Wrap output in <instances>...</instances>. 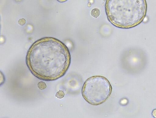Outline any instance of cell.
Segmentation results:
<instances>
[{
  "instance_id": "cell-1",
  "label": "cell",
  "mask_w": 156,
  "mask_h": 118,
  "mask_svg": "<svg viewBox=\"0 0 156 118\" xmlns=\"http://www.w3.org/2000/svg\"><path fill=\"white\" fill-rule=\"evenodd\" d=\"M71 62L69 48L53 37H44L34 42L26 57V65L32 74L39 80L47 81L63 77Z\"/></svg>"
},
{
  "instance_id": "cell-2",
  "label": "cell",
  "mask_w": 156,
  "mask_h": 118,
  "mask_svg": "<svg viewBox=\"0 0 156 118\" xmlns=\"http://www.w3.org/2000/svg\"><path fill=\"white\" fill-rule=\"evenodd\" d=\"M108 19L116 27L130 28L144 20L147 11L146 0H106Z\"/></svg>"
},
{
  "instance_id": "cell-3",
  "label": "cell",
  "mask_w": 156,
  "mask_h": 118,
  "mask_svg": "<svg viewBox=\"0 0 156 118\" xmlns=\"http://www.w3.org/2000/svg\"><path fill=\"white\" fill-rule=\"evenodd\" d=\"M112 85L107 78L94 76L86 80L82 88L83 98L89 104L98 105L109 98L112 92Z\"/></svg>"
},
{
  "instance_id": "cell-4",
  "label": "cell",
  "mask_w": 156,
  "mask_h": 118,
  "mask_svg": "<svg viewBox=\"0 0 156 118\" xmlns=\"http://www.w3.org/2000/svg\"><path fill=\"white\" fill-rule=\"evenodd\" d=\"M100 15V11L98 9H94L92 10V12H91V15L95 18L98 17Z\"/></svg>"
},
{
  "instance_id": "cell-5",
  "label": "cell",
  "mask_w": 156,
  "mask_h": 118,
  "mask_svg": "<svg viewBox=\"0 0 156 118\" xmlns=\"http://www.w3.org/2000/svg\"><path fill=\"white\" fill-rule=\"evenodd\" d=\"M38 89L40 90H43L47 88V85L44 82H40L38 83Z\"/></svg>"
},
{
  "instance_id": "cell-6",
  "label": "cell",
  "mask_w": 156,
  "mask_h": 118,
  "mask_svg": "<svg viewBox=\"0 0 156 118\" xmlns=\"http://www.w3.org/2000/svg\"><path fill=\"white\" fill-rule=\"evenodd\" d=\"M55 96L57 98H59V99H62V98L64 97L65 93L64 92H63V91L59 90V91L57 93Z\"/></svg>"
},
{
  "instance_id": "cell-7",
  "label": "cell",
  "mask_w": 156,
  "mask_h": 118,
  "mask_svg": "<svg viewBox=\"0 0 156 118\" xmlns=\"http://www.w3.org/2000/svg\"><path fill=\"white\" fill-rule=\"evenodd\" d=\"M26 21L25 19L22 18L20 19V20H19L18 21V24H19L20 26H24L25 24H26Z\"/></svg>"
},
{
  "instance_id": "cell-8",
  "label": "cell",
  "mask_w": 156,
  "mask_h": 118,
  "mask_svg": "<svg viewBox=\"0 0 156 118\" xmlns=\"http://www.w3.org/2000/svg\"><path fill=\"white\" fill-rule=\"evenodd\" d=\"M152 115L154 117L156 118V109H154L152 112Z\"/></svg>"
},
{
  "instance_id": "cell-9",
  "label": "cell",
  "mask_w": 156,
  "mask_h": 118,
  "mask_svg": "<svg viewBox=\"0 0 156 118\" xmlns=\"http://www.w3.org/2000/svg\"><path fill=\"white\" fill-rule=\"evenodd\" d=\"M57 1H58V2L62 3V2H66V1H67V0H57Z\"/></svg>"
}]
</instances>
